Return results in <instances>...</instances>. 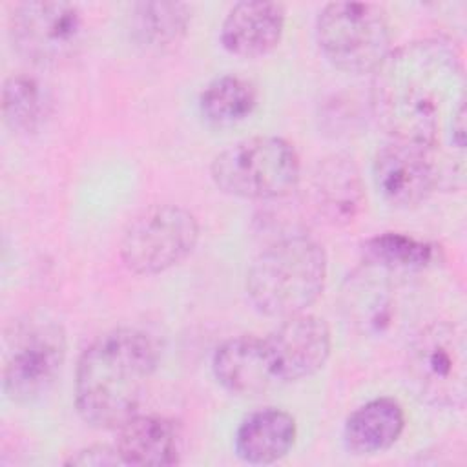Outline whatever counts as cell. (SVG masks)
I'll list each match as a JSON object with an SVG mask.
<instances>
[{"label": "cell", "mask_w": 467, "mask_h": 467, "mask_svg": "<svg viewBox=\"0 0 467 467\" xmlns=\"http://www.w3.org/2000/svg\"><path fill=\"white\" fill-rule=\"evenodd\" d=\"M115 449L124 465L168 467L181 460V436L171 420L135 412L117 427Z\"/></svg>", "instance_id": "obj_14"}, {"label": "cell", "mask_w": 467, "mask_h": 467, "mask_svg": "<svg viewBox=\"0 0 467 467\" xmlns=\"http://www.w3.org/2000/svg\"><path fill=\"white\" fill-rule=\"evenodd\" d=\"M407 383L423 401L460 407L467 390V343L463 330L449 321H432L409 341Z\"/></svg>", "instance_id": "obj_6"}, {"label": "cell", "mask_w": 467, "mask_h": 467, "mask_svg": "<svg viewBox=\"0 0 467 467\" xmlns=\"http://www.w3.org/2000/svg\"><path fill=\"white\" fill-rule=\"evenodd\" d=\"M296 432V420L286 410L275 407L259 409L239 423L235 452L246 463H274L292 449Z\"/></svg>", "instance_id": "obj_16"}, {"label": "cell", "mask_w": 467, "mask_h": 467, "mask_svg": "<svg viewBox=\"0 0 467 467\" xmlns=\"http://www.w3.org/2000/svg\"><path fill=\"white\" fill-rule=\"evenodd\" d=\"M51 93L33 75L15 73L5 78L2 89V115L16 133L36 131L51 113Z\"/></svg>", "instance_id": "obj_18"}, {"label": "cell", "mask_w": 467, "mask_h": 467, "mask_svg": "<svg viewBox=\"0 0 467 467\" xmlns=\"http://www.w3.org/2000/svg\"><path fill=\"white\" fill-rule=\"evenodd\" d=\"M190 18L192 9L182 2H139L133 5L131 29L140 44L168 47L184 36Z\"/></svg>", "instance_id": "obj_21"}, {"label": "cell", "mask_w": 467, "mask_h": 467, "mask_svg": "<svg viewBox=\"0 0 467 467\" xmlns=\"http://www.w3.org/2000/svg\"><path fill=\"white\" fill-rule=\"evenodd\" d=\"M327 281L323 246L303 234L268 244L250 265L246 292L252 305L274 317L305 312L317 301Z\"/></svg>", "instance_id": "obj_3"}, {"label": "cell", "mask_w": 467, "mask_h": 467, "mask_svg": "<svg viewBox=\"0 0 467 467\" xmlns=\"http://www.w3.org/2000/svg\"><path fill=\"white\" fill-rule=\"evenodd\" d=\"M199 241L195 215L179 204H153L139 213L120 239V259L139 275H155L184 261Z\"/></svg>", "instance_id": "obj_7"}, {"label": "cell", "mask_w": 467, "mask_h": 467, "mask_svg": "<svg viewBox=\"0 0 467 467\" xmlns=\"http://www.w3.org/2000/svg\"><path fill=\"white\" fill-rule=\"evenodd\" d=\"M403 429V407L394 398H376L358 407L347 418L343 440L352 454L370 456L392 447Z\"/></svg>", "instance_id": "obj_17"}, {"label": "cell", "mask_w": 467, "mask_h": 467, "mask_svg": "<svg viewBox=\"0 0 467 467\" xmlns=\"http://www.w3.org/2000/svg\"><path fill=\"white\" fill-rule=\"evenodd\" d=\"M257 106V89L246 78L223 75L212 80L199 97V109L206 122L224 128L243 122Z\"/></svg>", "instance_id": "obj_20"}, {"label": "cell", "mask_w": 467, "mask_h": 467, "mask_svg": "<svg viewBox=\"0 0 467 467\" xmlns=\"http://www.w3.org/2000/svg\"><path fill=\"white\" fill-rule=\"evenodd\" d=\"M359 277L361 279H352L350 288L345 292L348 297L347 308L354 316V319L365 328L383 330L389 325V317H390L392 288L383 279V275L376 274V268H374L376 279H365V275H359Z\"/></svg>", "instance_id": "obj_22"}, {"label": "cell", "mask_w": 467, "mask_h": 467, "mask_svg": "<svg viewBox=\"0 0 467 467\" xmlns=\"http://www.w3.org/2000/svg\"><path fill=\"white\" fill-rule=\"evenodd\" d=\"M15 49L33 64L53 66L73 57L84 38L78 5L57 0L16 4L9 15Z\"/></svg>", "instance_id": "obj_8"}, {"label": "cell", "mask_w": 467, "mask_h": 467, "mask_svg": "<svg viewBox=\"0 0 467 467\" xmlns=\"http://www.w3.org/2000/svg\"><path fill=\"white\" fill-rule=\"evenodd\" d=\"M285 29V7L277 2H237L221 26L223 47L243 58L270 53Z\"/></svg>", "instance_id": "obj_13"}, {"label": "cell", "mask_w": 467, "mask_h": 467, "mask_svg": "<svg viewBox=\"0 0 467 467\" xmlns=\"http://www.w3.org/2000/svg\"><path fill=\"white\" fill-rule=\"evenodd\" d=\"M157 361V345L144 330L122 327L99 336L77 363L80 418L97 429L120 427L137 412Z\"/></svg>", "instance_id": "obj_2"}, {"label": "cell", "mask_w": 467, "mask_h": 467, "mask_svg": "<svg viewBox=\"0 0 467 467\" xmlns=\"http://www.w3.org/2000/svg\"><path fill=\"white\" fill-rule=\"evenodd\" d=\"M363 255L370 266L383 272H418L436 263L440 248L400 232H383L363 243Z\"/></svg>", "instance_id": "obj_19"}, {"label": "cell", "mask_w": 467, "mask_h": 467, "mask_svg": "<svg viewBox=\"0 0 467 467\" xmlns=\"http://www.w3.org/2000/svg\"><path fill=\"white\" fill-rule=\"evenodd\" d=\"M272 374L277 383L306 379L321 370L330 356L328 325L312 314H296L263 337Z\"/></svg>", "instance_id": "obj_11"}, {"label": "cell", "mask_w": 467, "mask_h": 467, "mask_svg": "<svg viewBox=\"0 0 467 467\" xmlns=\"http://www.w3.org/2000/svg\"><path fill=\"white\" fill-rule=\"evenodd\" d=\"M67 465H95V467H102V465H117L122 463L117 449L113 447H102V445H93L88 449L78 451L75 456H71L67 462Z\"/></svg>", "instance_id": "obj_23"}, {"label": "cell", "mask_w": 467, "mask_h": 467, "mask_svg": "<svg viewBox=\"0 0 467 467\" xmlns=\"http://www.w3.org/2000/svg\"><path fill=\"white\" fill-rule=\"evenodd\" d=\"M312 215L330 226L350 224L363 206L361 177L352 159L332 155L319 161L301 195Z\"/></svg>", "instance_id": "obj_12"}, {"label": "cell", "mask_w": 467, "mask_h": 467, "mask_svg": "<svg viewBox=\"0 0 467 467\" xmlns=\"http://www.w3.org/2000/svg\"><path fill=\"white\" fill-rule=\"evenodd\" d=\"M316 36L327 60L347 73H374L390 53L387 11L372 2H332L316 20Z\"/></svg>", "instance_id": "obj_5"}, {"label": "cell", "mask_w": 467, "mask_h": 467, "mask_svg": "<svg viewBox=\"0 0 467 467\" xmlns=\"http://www.w3.org/2000/svg\"><path fill=\"white\" fill-rule=\"evenodd\" d=\"M212 368L215 379L232 394L257 396L277 385L263 337L235 336L217 347Z\"/></svg>", "instance_id": "obj_15"}, {"label": "cell", "mask_w": 467, "mask_h": 467, "mask_svg": "<svg viewBox=\"0 0 467 467\" xmlns=\"http://www.w3.org/2000/svg\"><path fill=\"white\" fill-rule=\"evenodd\" d=\"M66 336L60 325L40 321L15 332V345L4 367V390L16 403L42 398L60 376Z\"/></svg>", "instance_id": "obj_9"}, {"label": "cell", "mask_w": 467, "mask_h": 467, "mask_svg": "<svg viewBox=\"0 0 467 467\" xmlns=\"http://www.w3.org/2000/svg\"><path fill=\"white\" fill-rule=\"evenodd\" d=\"M213 184L226 195L272 201L292 193L301 181L296 148L281 137H250L230 144L210 166Z\"/></svg>", "instance_id": "obj_4"}, {"label": "cell", "mask_w": 467, "mask_h": 467, "mask_svg": "<svg viewBox=\"0 0 467 467\" xmlns=\"http://www.w3.org/2000/svg\"><path fill=\"white\" fill-rule=\"evenodd\" d=\"M372 179L383 201L398 208L416 206L436 188L451 184L443 162L432 150L400 140L378 150Z\"/></svg>", "instance_id": "obj_10"}, {"label": "cell", "mask_w": 467, "mask_h": 467, "mask_svg": "<svg viewBox=\"0 0 467 467\" xmlns=\"http://www.w3.org/2000/svg\"><path fill=\"white\" fill-rule=\"evenodd\" d=\"M370 106L390 140L429 148L438 157V150L449 148L452 157H463L465 73L451 42L425 38L390 49L374 71ZM441 157L449 161L443 151ZM449 164L463 173L462 166ZM443 166L454 184L456 177Z\"/></svg>", "instance_id": "obj_1"}]
</instances>
